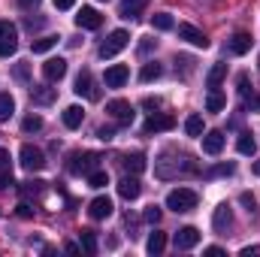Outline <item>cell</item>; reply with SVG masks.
Returning a JSON list of instances; mask_svg holds the SVG:
<instances>
[{"label":"cell","mask_w":260,"mask_h":257,"mask_svg":"<svg viewBox=\"0 0 260 257\" xmlns=\"http://www.w3.org/2000/svg\"><path fill=\"white\" fill-rule=\"evenodd\" d=\"M197 164L191 157H160L157 160V176L160 179H173V176H194Z\"/></svg>","instance_id":"1"},{"label":"cell","mask_w":260,"mask_h":257,"mask_svg":"<svg viewBox=\"0 0 260 257\" xmlns=\"http://www.w3.org/2000/svg\"><path fill=\"white\" fill-rule=\"evenodd\" d=\"M97 164H100V154H94V151H76V154H70V164H67V170L73 173V176H91L94 170H97Z\"/></svg>","instance_id":"2"},{"label":"cell","mask_w":260,"mask_h":257,"mask_svg":"<svg viewBox=\"0 0 260 257\" xmlns=\"http://www.w3.org/2000/svg\"><path fill=\"white\" fill-rule=\"evenodd\" d=\"M197 191L191 188H176V191L167 194V209H173V212H191L197 206Z\"/></svg>","instance_id":"3"},{"label":"cell","mask_w":260,"mask_h":257,"mask_svg":"<svg viewBox=\"0 0 260 257\" xmlns=\"http://www.w3.org/2000/svg\"><path fill=\"white\" fill-rule=\"evenodd\" d=\"M127 43H130L127 30H112V34H109V40L100 46V58H103V61H106V58H115L121 49H127Z\"/></svg>","instance_id":"4"},{"label":"cell","mask_w":260,"mask_h":257,"mask_svg":"<svg viewBox=\"0 0 260 257\" xmlns=\"http://www.w3.org/2000/svg\"><path fill=\"white\" fill-rule=\"evenodd\" d=\"M15 49H18V30H15V24L0 21V58L15 55Z\"/></svg>","instance_id":"5"},{"label":"cell","mask_w":260,"mask_h":257,"mask_svg":"<svg viewBox=\"0 0 260 257\" xmlns=\"http://www.w3.org/2000/svg\"><path fill=\"white\" fill-rule=\"evenodd\" d=\"M18 157H21V167H24L27 173H37V170L46 167V154H43L40 148H34V145H21Z\"/></svg>","instance_id":"6"},{"label":"cell","mask_w":260,"mask_h":257,"mask_svg":"<svg viewBox=\"0 0 260 257\" xmlns=\"http://www.w3.org/2000/svg\"><path fill=\"white\" fill-rule=\"evenodd\" d=\"M106 112H109V118H115L118 124H130L133 115H136L127 100H109V103H106Z\"/></svg>","instance_id":"7"},{"label":"cell","mask_w":260,"mask_h":257,"mask_svg":"<svg viewBox=\"0 0 260 257\" xmlns=\"http://www.w3.org/2000/svg\"><path fill=\"white\" fill-rule=\"evenodd\" d=\"M130 79V67L127 64H112L106 70V76H103V82H106V88H124Z\"/></svg>","instance_id":"8"},{"label":"cell","mask_w":260,"mask_h":257,"mask_svg":"<svg viewBox=\"0 0 260 257\" xmlns=\"http://www.w3.org/2000/svg\"><path fill=\"white\" fill-rule=\"evenodd\" d=\"M76 24H79V27H85V30H97V27L103 24V15H100L94 6H82V9H79V15H76Z\"/></svg>","instance_id":"9"},{"label":"cell","mask_w":260,"mask_h":257,"mask_svg":"<svg viewBox=\"0 0 260 257\" xmlns=\"http://www.w3.org/2000/svg\"><path fill=\"white\" fill-rule=\"evenodd\" d=\"M79 97H88V100H97V88H94V76H91V70H82L79 76H76V88H73Z\"/></svg>","instance_id":"10"},{"label":"cell","mask_w":260,"mask_h":257,"mask_svg":"<svg viewBox=\"0 0 260 257\" xmlns=\"http://www.w3.org/2000/svg\"><path fill=\"white\" fill-rule=\"evenodd\" d=\"M212 227H215V233H227V230L233 227V209H230L227 203H221V206L215 209V215H212Z\"/></svg>","instance_id":"11"},{"label":"cell","mask_w":260,"mask_h":257,"mask_svg":"<svg viewBox=\"0 0 260 257\" xmlns=\"http://www.w3.org/2000/svg\"><path fill=\"white\" fill-rule=\"evenodd\" d=\"M176 127V118L170 112H157L145 121V133H164V130H173Z\"/></svg>","instance_id":"12"},{"label":"cell","mask_w":260,"mask_h":257,"mask_svg":"<svg viewBox=\"0 0 260 257\" xmlns=\"http://www.w3.org/2000/svg\"><path fill=\"white\" fill-rule=\"evenodd\" d=\"M179 37L188 40V43L197 46V49H209V37H206L203 30H197L194 24H179Z\"/></svg>","instance_id":"13"},{"label":"cell","mask_w":260,"mask_h":257,"mask_svg":"<svg viewBox=\"0 0 260 257\" xmlns=\"http://www.w3.org/2000/svg\"><path fill=\"white\" fill-rule=\"evenodd\" d=\"M43 76H46V82H61L67 76V61L64 58H49L43 64Z\"/></svg>","instance_id":"14"},{"label":"cell","mask_w":260,"mask_h":257,"mask_svg":"<svg viewBox=\"0 0 260 257\" xmlns=\"http://www.w3.org/2000/svg\"><path fill=\"white\" fill-rule=\"evenodd\" d=\"M88 215H91L94 221H106V218L112 215V200H109V197H97V200H91Z\"/></svg>","instance_id":"15"},{"label":"cell","mask_w":260,"mask_h":257,"mask_svg":"<svg viewBox=\"0 0 260 257\" xmlns=\"http://www.w3.org/2000/svg\"><path fill=\"white\" fill-rule=\"evenodd\" d=\"M197 242H200V230H197V227H182V230L176 233V248H179V251L194 248Z\"/></svg>","instance_id":"16"},{"label":"cell","mask_w":260,"mask_h":257,"mask_svg":"<svg viewBox=\"0 0 260 257\" xmlns=\"http://www.w3.org/2000/svg\"><path fill=\"white\" fill-rule=\"evenodd\" d=\"M221 148H224V133L221 130H209L203 136V151L215 157V154H221Z\"/></svg>","instance_id":"17"},{"label":"cell","mask_w":260,"mask_h":257,"mask_svg":"<svg viewBox=\"0 0 260 257\" xmlns=\"http://www.w3.org/2000/svg\"><path fill=\"white\" fill-rule=\"evenodd\" d=\"M251 43H254V40H251V34L239 30V34H233V37H230V52H233V55H248V52H251Z\"/></svg>","instance_id":"18"},{"label":"cell","mask_w":260,"mask_h":257,"mask_svg":"<svg viewBox=\"0 0 260 257\" xmlns=\"http://www.w3.org/2000/svg\"><path fill=\"white\" fill-rule=\"evenodd\" d=\"M118 194H121L124 200H136V197L142 194V185H139V179H136V176H124V179L118 182Z\"/></svg>","instance_id":"19"},{"label":"cell","mask_w":260,"mask_h":257,"mask_svg":"<svg viewBox=\"0 0 260 257\" xmlns=\"http://www.w3.org/2000/svg\"><path fill=\"white\" fill-rule=\"evenodd\" d=\"M61 118H64V127L76 130V127H82V118H85V112H82V106H67Z\"/></svg>","instance_id":"20"},{"label":"cell","mask_w":260,"mask_h":257,"mask_svg":"<svg viewBox=\"0 0 260 257\" xmlns=\"http://www.w3.org/2000/svg\"><path fill=\"white\" fill-rule=\"evenodd\" d=\"M164 248H167V233H157V230H154V233L148 236V242H145V251L157 257V254H164Z\"/></svg>","instance_id":"21"},{"label":"cell","mask_w":260,"mask_h":257,"mask_svg":"<svg viewBox=\"0 0 260 257\" xmlns=\"http://www.w3.org/2000/svg\"><path fill=\"white\" fill-rule=\"evenodd\" d=\"M224 76H227V64H215L209 70V76H206V85H209L212 91H218L221 82H224Z\"/></svg>","instance_id":"22"},{"label":"cell","mask_w":260,"mask_h":257,"mask_svg":"<svg viewBox=\"0 0 260 257\" xmlns=\"http://www.w3.org/2000/svg\"><path fill=\"white\" fill-rule=\"evenodd\" d=\"M145 6H148V0H124L121 3V18H136Z\"/></svg>","instance_id":"23"},{"label":"cell","mask_w":260,"mask_h":257,"mask_svg":"<svg viewBox=\"0 0 260 257\" xmlns=\"http://www.w3.org/2000/svg\"><path fill=\"white\" fill-rule=\"evenodd\" d=\"M160 73H164V67L157 64V61H148V64L139 70V79L142 82H154V79H160Z\"/></svg>","instance_id":"24"},{"label":"cell","mask_w":260,"mask_h":257,"mask_svg":"<svg viewBox=\"0 0 260 257\" xmlns=\"http://www.w3.org/2000/svg\"><path fill=\"white\" fill-rule=\"evenodd\" d=\"M58 40H61V37H40V40H34V55H46V52H52V49L58 46Z\"/></svg>","instance_id":"25"},{"label":"cell","mask_w":260,"mask_h":257,"mask_svg":"<svg viewBox=\"0 0 260 257\" xmlns=\"http://www.w3.org/2000/svg\"><path fill=\"white\" fill-rule=\"evenodd\" d=\"M227 106V97L221 94V91H209V97H206V109L209 112H221Z\"/></svg>","instance_id":"26"},{"label":"cell","mask_w":260,"mask_h":257,"mask_svg":"<svg viewBox=\"0 0 260 257\" xmlns=\"http://www.w3.org/2000/svg\"><path fill=\"white\" fill-rule=\"evenodd\" d=\"M236 148H239V154H254V151H257V142H254V136H251V133H239Z\"/></svg>","instance_id":"27"},{"label":"cell","mask_w":260,"mask_h":257,"mask_svg":"<svg viewBox=\"0 0 260 257\" xmlns=\"http://www.w3.org/2000/svg\"><path fill=\"white\" fill-rule=\"evenodd\" d=\"M124 170L133 173V176L142 173V170H145V154H139V151H136V154H127V157H124Z\"/></svg>","instance_id":"28"},{"label":"cell","mask_w":260,"mask_h":257,"mask_svg":"<svg viewBox=\"0 0 260 257\" xmlns=\"http://www.w3.org/2000/svg\"><path fill=\"white\" fill-rule=\"evenodd\" d=\"M151 24H154L157 30H173V24H176V21H173V15H170V12H157V15H151Z\"/></svg>","instance_id":"29"},{"label":"cell","mask_w":260,"mask_h":257,"mask_svg":"<svg viewBox=\"0 0 260 257\" xmlns=\"http://www.w3.org/2000/svg\"><path fill=\"white\" fill-rule=\"evenodd\" d=\"M233 173H236V167H233V164H218V167L206 170L203 176H206V179H218V176H233Z\"/></svg>","instance_id":"30"},{"label":"cell","mask_w":260,"mask_h":257,"mask_svg":"<svg viewBox=\"0 0 260 257\" xmlns=\"http://www.w3.org/2000/svg\"><path fill=\"white\" fill-rule=\"evenodd\" d=\"M82 248H85V254H97V233L94 230H82Z\"/></svg>","instance_id":"31"},{"label":"cell","mask_w":260,"mask_h":257,"mask_svg":"<svg viewBox=\"0 0 260 257\" xmlns=\"http://www.w3.org/2000/svg\"><path fill=\"white\" fill-rule=\"evenodd\" d=\"M12 112H15V100L9 94H0V121H6Z\"/></svg>","instance_id":"32"},{"label":"cell","mask_w":260,"mask_h":257,"mask_svg":"<svg viewBox=\"0 0 260 257\" xmlns=\"http://www.w3.org/2000/svg\"><path fill=\"white\" fill-rule=\"evenodd\" d=\"M185 133H188V136H203V118H200V115H188Z\"/></svg>","instance_id":"33"},{"label":"cell","mask_w":260,"mask_h":257,"mask_svg":"<svg viewBox=\"0 0 260 257\" xmlns=\"http://www.w3.org/2000/svg\"><path fill=\"white\" fill-rule=\"evenodd\" d=\"M109 185V176L103 173V170H94L91 176H88V188H106Z\"/></svg>","instance_id":"34"},{"label":"cell","mask_w":260,"mask_h":257,"mask_svg":"<svg viewBox=\"0 0 260 257\" xmlns=\"http://www.w3.org/2000/svg\"><path fill=\"white\" fill-rule=\"evenodd\" d=\"M34 100L46 106V103H52V100H55V91H52V88H37V85H34Z\"/></svg>","instance_id":"35"},{"label":"cell","mask_w":260,"mask_h":257,"mask_svg":"<svg viewBox=\"0 0 260 257\" xmlns=\"http://www.w3.org/2000/svg\"><path fill=\"white\" fill-rule=\"evenodd\" d=\"M21 127H24V133H37V130H43V118L40 115H27L21 121Z\"/></svg>","instance_id":"36"},{"label":"cell","mask_w":260,"mask_h":257,"mask_svg":"<svg viewBox=\"0 0 260 257\" xmlns=\"http://www.w3.org/2000/svg\"><path fill=\"white\" fill-rule=\"evenodd\" d=\"M43 188H46V182H40V179H34V182H24V185H21V191H24V194H43Z\"/></svg>","instance_id":"37"},{"label":"cell","mask_w":260,"mask_h":257,"mask_svg":"<svg viewBox=\"0 0 260 257\" xmlns=\"http://www.w3.org/2000/svg\"><path fill=\"white\" fill-rule=\"evenodd\" d=\"M239 94L248 100L251 97V82H248V76H239Z\"/></svg>","instance_id":"38"},{"label":"cell","mask_w":260,"mask_h":257,"mask_svg":"<svg viewBox=\"0 0 260 257\" xmlns=\"http://www.w3.org/2000/svg\"><path fill=\"white\" fill-rule=\"evenodd\" d=\"M145 221H148V224H157V221H160V209H157V206H148V209H145Z\"/></svg>","instance_id":"39"},{"label":"cell","mask_w":260,"mask_h":257,"mask_svg":"<svg viewBox=\"0 0 260 257\" xmlns=\"http://www.w3.org/2000/svg\"><path fill=\"white\" fill-rule=\"evenodd\" d=\"M239 203H242V206H245L248 212H254V209H257V200H254L251 194H242V197H239Z\"/></svg>","instance_id":"40"},{"label":"cell","mask_w":260,"mask_h":257,"mask_svg":"<svg viewBox=\"0 0 260 257\" xmlns=\"http://www.w3.org/2000/svg\"><path fill=\"white\" fill-rule=\"evenodd\" d=\"M176 64H182V70H185V73H191V70H194V58H188V55H179V58H176Z\"/></svg>","instance_id":"41"},{"label":"cell","mask_w":260,"mask_h":257,"mask_svg":"<svg viewBox=\"0 0 260 257\" xmlns=\"http://www.w3.org/2000/svg\"><path fill=\"white\" fill-rule=\"evenodd\" d=\"M97 136H100L103 142H109V139L115 136V127H100V130H97Z\"/></svg>","instance_id":"42"},{"label":"cell","mask_w":260,"mask_h":257,"mask_svg":"<svg viewBox=\"0 0 260 257\" xmlns=\"http://www.w3.org/2000/svg\"><path fill=\"white\" fill-rule=\"evenodd\" d=\"M242 257H260V245H248V248H242Z\"/></svg>","instance_id":"43"},{"label":"cell","mask_w":260,"mask_h":257,"mask_svg":"<svg viewBox=\"0 0 260 257\" xmlns=\"http://www.w3.org/2000/svg\"><path fill=\"white\" fill-rule=\"evenodd\" d=\"M9 185H12V176L9 173H0V191H6Z\"/></svg>","instance_id":"44"},{"label":"cell","mask_w":260,"mask_h":257,"mask_svg":"<svg viewBox=\"0 0 260 257\" xmlns=\"http://www.w3.org/2000/svg\"><path fill=\"white\" fill-rule=\"evenodd\" d=\"M206 254H209V257H221V254H224V248H221V245H209V248H206Z\"/></svg>","instance_id":"45"},{"label":"cell","mask_w":260,"mask_h":257,"mask_svg":"<svg viewBox=\"0 0 260 257\" xmlns=\"http://www.w3.org/2000/svg\"><path fill=\"white\" fill-rule=\"evenodd\" d=\"M18 215H21V218H30V215H34V209H30L27 203H21V206H18Z\"/></svg>","instance_id":"46"},{"label":"cell","mask_w":260,"mask_h":257,"mask_svg":"<svg viewBox=\"0 0 260 257\" xmlns=\"http://www.w3.org/2000/svg\"><path fill=\"white\" fill-rule=\"evenodd\" d=\"M6 167H9V151L0 148V170H6Z\"/></svg>","instance_id":"47"},{"label":"cell","mask_w":260,"mask_h":257,"mask_svg":"<svg viewBox=\"0 0 260 257\" xmlns=\"http://www.w3.org/2000/svg\"><path fill=\"white\" fill-rule=\"evenodd\" d=\"M15 76L24 82V79H27V64H18V67H15Z\"/></svg>","instance_id":"48"},{"label":"cell","mask_w":260,"mask_h":257,"mask_svg":"<svg viewBox=\"0 0 260 257\" xmlns=\"http://www.w3.org/2000/svg\"><path fill=\"white\" fill-rule=\"evenodd\" d=\"M73 3H76V0H55L58 9H73Z\"/></svg>","instance_id":"49"},{"label":"cell","mask_w":260,"mask_h":257,"mask_svg":"<svg viewBox=\"0 0 260 257\" xmlns=\"http://www.w3.org/2000/svg\"><path fill=\"white\" fill-rule=\"evenodd\" d=\"M24 24H27V30H34V27H40V24H43V18H27Z\"/></svg>","instance_id":"50"},{"label":"cell","mask_w":260,"mask_h":257,"mask_svg":"<svg viewBox=\"0 0 260 257\" xmlns=\"http://www.w3.org/2000/svg\"><path fill=\"white\" fill-rule=\"evenodd\" d=\"M151 46H154V43H151V40H142V43H139V52H142V55H145V52H151Z\"/></svg>","instance_id":"51"},{"label":"cell","mask_w":260,"mask_h":257,"mask_svg":"<svg viewBox=\"0 0 260 257\" xmlns=\"http://www.w3.org/2000/svg\"><path fill=\"white\" fill-rule=\"evenodd\" d=\"M157 106H160V100H157V97H154V100H151V97L145 100V109H157Z\"/></svg>","instance_id":"52"},{"label":"cell","mask_w":260,"mask_h":257,"mask_svg":"<svg viewBox=\"0 0 260 257\" xmlns=\"http://www.w3.org/2000/svg\"><path fill=\"white\" fill-rule=\"evenodd\" d=\"M245 103H248V106H251V109H260V97H248V100H245Z\"/></svg>","instance_id":"53"},{"label":"cell","mask_w":260,"mask_h":257,"mask_svg":"<svg viewBox=\"0 0 260 257\" xmlns=\"http://www.w3.org/2000/svg\"><path fill=\"white\" fill-rule=\"evenodd\" d=\"M18 3H21L24 9H30V6H40V0H18Z\"/></svg>","instance_id":"54"},{"label":"cell","mask_w":260,"mask_h":257,"mask_svg":"<svg viewBox=\"0 0 260 257\" xmlns=\"http://www.w3.org/2000/svg\"><path fill=\"white\" fill-rule=\"evenodd\" d=\"M251 173H254V176H260V157L254 160V164H251Z\"/></svg>","instance_id":"55"}]
</instances>
